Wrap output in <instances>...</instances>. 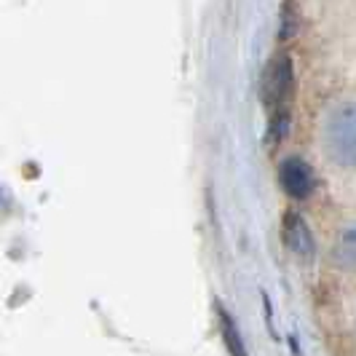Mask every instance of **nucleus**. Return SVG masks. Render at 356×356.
Here are the masks:
<instances>
[{"label": "nucleus", "mask_w": 356, "mask_h": 356, "mask_svg": "<svg viewBox=\"0 0 356 356\" xmlns=\"http://www.w3.org/2000/svg\"><path fill=\"white\" fill-rule=\"evenodd\" d=\"M321 145L338 166H356V102L343 99L327 110L321 121Z\"/></svg>", "instance_id": "nucleus-1"}, {"label": "nucleus", "mask_w": 356, "mask_h": 356, "mask_svg": "<svg viewBox=\"0 0 356 356\" xmlns=\"http://www.w3.org/2000/svg\"><path fill=\"white\" fill-rule=\"evenodd\" d=\"M292 91H295L292 59H289V54H276L263 70V83H260V97H263V105L270 110V121L289 118Z\"/></svg>", "instance_id": "nucleus-2"}, {"label": "nucleus", "mask_w": 356, "mask_h": 356, "mask_svg": "<svg viewBox=\"0 0 356 356\" xmlns=\"http://www.w3.org/2000/svg\"><path fill=\"white\" fill-rule=\"evenodd\" d=\"M279 182H282L286 196L292 198H308L314 193V188H316L314 169L303 159H298V156L282 161V166H279Z\"/></svg>", "instance_id": "nucleus-3"}, {"label": "nucleus", "mask_w": 356, "mask_h": 356, "mask_svg": "<svg viewBox=\"0 0 356 356\" xmlns=\"http://www.w3.org/2000/svg\"><path fill=\"white\" fill-rule=\"evenodd\" d=\"M282 241L286 250H292L300 257L314 254V236L308 231V222L298 212L284 214V225H282Z\"/></svg>", "instance_id": "nucleus-4"}, {"label": "nucleus", "mask_w": 356, "mask_h": 356, "mask_svg": "<svg viewBox=\"0 0 356 356\" xmlns=\"http://www.w3.org/2000/svg\"><path fill=\"white\" fill-rule=\"evenodd\" d=\"M335 257L343 268L356 270V222H348L340 228L338 241H335Z\"/></svg>", "instance_id": "nucleus-5"}, {"label": "nucleus", "mask_w": 356, "mask_h": 356, "mask_svg": "<svg viewBox=\"0 0 356 356\" xmlns=\"http://www.w3.org/2000/svg\"><path fill=\"white\" fill-rule=\"evenodd\" d=\"M220 327H222V340L228 346V351L233 356H247V348H244V340L238 335V327L236 321L228 316V311H220Z\"/></svg>", "instance_id": "nucleus-6"}]
</instances>
